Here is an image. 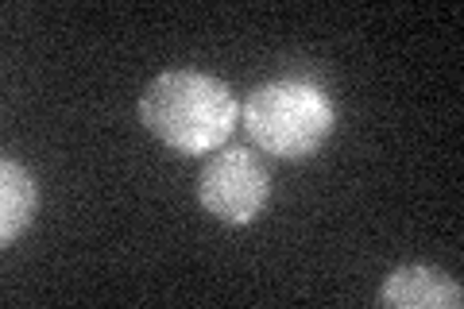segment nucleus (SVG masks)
I'll return each instance as SVG.
<instances>
[{
	"instance_id": "obj_1",
	"label": "nucleus",
	"mask_w": 464,
	"mask_h": 309,
	"mask_svg": "<svg viewBox=\"0 0 464 309\" xmlns=\"http://www.w3.org/2000/svg\"><path fill=\"white\" fill-rule=\"evenodd\" d=\"M140 124L179 155H213L237 131L240 105L213 73L163 70L140 93Z\"/></svg>"
},
{
	"instance_id": "obj_2",
	"label": "nucleus",
	"mask_w": 464,
	"mask_h": 309,
	"mask_svg": "<svg viewBox=\"0 0 464 309\" xmlns=\"http://www.w3.org/2000/svg\"><path fill=\"white\" fill-rule=\"evenodd\" d=\"M333 97L306 78L264 82L240 105V128L259 151L275 159H310L333 136Z\"/></svg>"
},
{
	"instance_id": "obj_3",
	"label": "nucleus",
	"mask_w": 464,
	"mask_h": 309,
	"mask_svg": "<svg viewBox=\"0 0 464 309\" xmlns=\"http://www.w3.org/2000/svg\"><path fill=\"white\" fill-rule=\"evenodd\" d=\"M198 201L221 225H252L271 201V174L248 147H221L198 174Z\"/></svg>"
},
{
	"instance_id": "obj_4",
	"label": "nucleus",
	"mask_w": 464,
	"mask_h": 309,
	"mask_svg": "<svg viewBox=\"0 0 464 309\" xmlns=\"http://www.w3.org/2000/svg\"><path fill=\"white\" fill-rule=\"evenodd\" d=\"M380 305H391V309H460L464 286L441 267L406 263V267L391 271L383 278Z\"/></svg>"
},
{
	"instance_id": "obj_5",
	"label": "nucleus",
	"mask_w": 464,
	"mask_h": 309,
	"mask_svg": "<svg viewBox=\"0 0 464 309\" xmlns=\"http://www.w3.org/2000/svg\"><path fill=\"white\" fill-rule=\"evenodd\" d=\"M39 209V186L16 159L0 163V244H12Z\"/></svg>"
}]
</instances>
